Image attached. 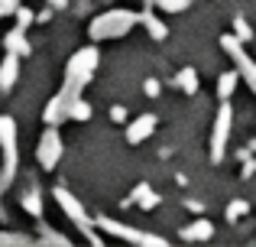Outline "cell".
I'll use <instances>...</instances> for the list:
<instances>
[{"label":"cell","mask_w":256,"mask_h":247,"mask_svg":"<svg viewBox=\"0 0 256 247\" xmlns=\"http://www.w3.org/2000/svg\"><path fill=\"white\" fill-rule=\"evenodd\" d=\"M246 150H250V153H256V140H250V146H246Z\"/></svg>","instance_id":"cell-29"},{"label":"cell","mask_w":256,"mask_h":247,"mask_svg":"<svg viewBox=\"0 0 256 247\" xmlns=\"http://www.w3.org/2000/svg\"><path fill=\"white\" fill-rule=\"evenodd\" d=\"M220 49H224L227 56L237 62V72L246 78V85H250L253 95H256V62L244 52V43H240L237 36H230V33H224V36H220Z\"/></svg>","instance_id":"cell-6"},{"label":"cell","mask_w":256,"mask_h":247,"mask_svg":"<svg viewBox=\"0 0 256 247\" xmlns=\"http://www.w3.org/2000/svg\"><path fill=\"white\" fill-rule=\"evenodd\" d=\"M253 172H256V163H253V159H250V156H246V163H244V179H250V176H253Z\"/></svg>","instance_id":"cell-26"},{"label":"cell","mask_w":256,"mask_h":247,"mask_svg":"<svg viewBox=\"0 0 256 247\" xmlns=\"http://www.w3.org/2000/svg\"><path fill=\"white\" fill-rule=\"evenodd\" d=\"M146 4H150V0H146Z\"/></svg>","instance_id":"cell-30"},{"label":"cell","mask_w":256,"mask_h":247,"mask_svg":"<svg viewBox=\"0 0 256 247\" xmlns=\"http://www.w3.org/2000/svg\"><path fill=\"white\" fill-rule=\"evenodd\" d=\"M13 17H16V26H20V30H26L30 23H36V13H32L30 7H16V10H13Z\"/></svg>","instance_id":"cell-21"},{"label":"cell","mask_w":256,"mask_h":247,"mask_svg":"<svg viewBox=\"0 0 256 247\" xmlns=\"http://www.w3.org/2000/svg\"><path fill=\"white\" fill-rule=\"evenodd\" d=\"M234 88H237V72H224V75L218 78V98L220 101H230Z\"/></svg>","instance_id":"cell-18"},{"label":"cell","mask_w":256,"mask_h":247,"mask_svg":"<svg viewBox=\"0 0 256 247\" xmlns=\"http://www.w3.org/2000/svg\"><path fill=\"white\" fill-rule=\"evenodd\" d=\"M94 69H98V52H94L91 46L82 49V52H75V56L68 59V72H65L62 91H58V95L46 104V111H42V121L46 124H62L65 121V108H68V101L82 98V88L91 82Z\"/></svg>","instance_id":"cell-1"},{"label":"cell","mask_w":256,"mask_h":247,"mask_svg":"<svg viewBox=\"0 0 256 247\" xmlns=\"http://www.w3.org/2000/svg\"><path fill=\"white\" fill-rule=\"evenodd\" d=\"M94 224H98L100 231H107V234L120 237V241H130V244H166V237H156V234H140V231L124 228L120 221H114V218H107V215H98V218H94Z\"/></svg>","instance_id":"cell-7"},{"label":"cell","mask_w":256,"mask_h":247,"mask_svg":"<svg viewBox=\"0 0 256 247\" xmlns=\"http://www.w3.org/2000/svg\"><path fill=\"white\" fill-rule=\"evenodd\" d=\"M91 117V104L82 101V98H75V101H68V108H65V121H88Z\"/></svg>","instance_id":"cell-17"},{"label":"cell","mask_w":256,"mask_h":247,"mask_svg":"<svg viewBox=\"0 0 256 247\" xmlns=\"http://www.w3.org/2000/svg\"><path fill=\"white\" fill-rule=\"evenodd\" d=\"M46 4H49L52 10H65V7H68V0H46Z\"/></svg>","instance_id":"cell-27"},{"label":"cell","mask_w":256,"mask_h":247,"mask_svg":"<svg viewBox=\"0 0 256 247\" xmlns=\"http://www.w3.org/2000/svg\"><path fill=\"white\" fill-rule=\"evenodd\" d=\"M230 127H234V108L230 101H220L218 111V121H214V133H211V159L220 163L227 153V137H230Z\"/></svg>","instance_id":"cell-5"},{"label":"cell","mask_w":256,"mask_h":247,"mask_svg":"<svg viewBox=\"0 0 256 247\" xmlns=\"http://www.w3.org/2000/svg\"><path fill=\"white\" fill-rule=\"evenodd\" d=\"M20 78V56L6 52V59L0 62V91H10Z\"/></svg>","instance_id":"cell-11"},{"label":"cell","mask_w":256,"mask_h":247,"mask_svg":"<svg viewBox=\"0 0 256 247\" xmlns=\"http://www.w3.org/2000/svg\"><path fill=\"white\" fill-rule=\"evenodd\" d=\"M52 195H56V202L62 205V211L78 224V231H82L88 241H91V244H100V234H94V218L82 208V202H78L68 189H62V185H56V189H52Z\"/></svg>","instance_id":"cell-3"},{"label":"cell","mask_w":256,"mask_h":247,"mask_svg":"<svg viewBox=\"0 0 256 247\" xmlns=\"http://www.w3.org/2000/svg\"><path fill=\"white\" fill-rule=\"evenodd\" d=\"M156 114H140L136 121H130V127H126V143L130 146H140L146 137H152V130H156Z\"/></svg>","instance_id":"cell-9"},{"label":"cell","mask_w":256,"mask_h":247,"mask_svg":"<svg viewBox=\"0 0 256 247\" xmlns=\"http://www.w3.org/2000/svg\"><path fill=\"white\" fill-rule=\"evenodd\" d=\"M4 46H6V52H13V56H30L32 52V46L26 43V30H20V26L4 36Z\"/></svg>","instance_id":"cell-14"},{"label":"cell","mask_w":256,"mask_h":247,"mask_svg":"<svg viewBox=\"0 0 256 247\" xmlns=\"http://www.w3.org/2000/svg\"><path fill=\"white\" fill-rule=\"evenodd\" d=\"M234 36H237L240 43H250L253 39V30H250V23H246L244 17H234Z\"/></svg>","instance_id":"cell-20"},{"label":"cell","mask_w":256,"mask_h":247,"mask_svg":"<svg viewBox=\"0 0 256 247\" xmlns=\"http://www.w3.org/2000/svg\"><path fill=\"white\" fill-rule=\"evenodd\" d=\"M140 23L146 26V33L152 36V43H166V36H169V26H166L159 17H152V10H143V13H140Z\"/></svg>","instance_id":"cell-13"},{"label":"cell","mask_w":256,"mask_h":247,"mask_svg":"<svg viewBox=\"0 0 256 247\" xmlns=\"http://www.w3.org/2000/svg\"><path fill=\"white\" fill-rule=\"evenodd\" d=\"M20 7V0H0V20L4 17H13V10Z\"/></svg>","instance_id":"cell-24"},{"label":"cell","mask_w":256,"mask_h":247,"mask_svg":"<svg viewBox=\"0 0 256 247\" xmlns=\"http://www.w3.org/2000/svg\"><path fill=\"white\" fill-rule=\"evenodd\" d=\"M20 208L26 211V215H32V218H39L42 215V195H39L36 189H30V192H23L20 195Z\"/></svg>","instance_id":"cell-16"},{"label":"cell","mask_w":256,"mask_h":247,"mask_svg":"<svg viewBox=\"0 0 256 247\" xmlns=\"http://www.w3.org/2000/svg\"><path fill=\"white\" fill-rule=\"evenodd\" d=\"M0 150H4V169H0V192H4L16 172V124L6 114L0 117Z\"/></svg>","instance_id":"cell-4"},{"label":"cell","mask_w":256,"mask_h":247,"mask_svg":"<svg viewBox=\"0 0 256 247\" xmlns=\"http://www.w3.org/2000/svg\"><path fill=\"white\" fill-rule=\"evenodd\" d=\"M159 202H162V198H159V192H152V185L140 182L136 189L124 198V208H126V205H140L143 211H152V208H159Z\"/></svg>","instance_id":"cell-10"},{"label":"cell","mask_w":256,"mask_h":247,"mask_svg":"<svg viewBox=\"0 0 256 247\" xmlns=\"http://www.w3.org/2000/svg\"><path fill=\"white\" fill-rule=\"evenodd\" d=\"M110 121L126 124V108H124V104H114V108H110Z\"/></svg>","instance_id":"cell-25"},{"label":"cell","mask_w":256,"mask_h":247,"mask_svg":"<svg viewBox=\"0 0 256 247\" xmlns=\"http://www.w3.org/2000/svg\"><path fill=\"white\" fill-rule=\"evenodd\" d=\"M246 211H250V205H246L244 198H237V202H230V205H227V218H230V221H237V218H244Z\"/></svg>","instance_id":"cell-22"},{"label":"cell","mask_w":256,"mask_h":247,"mask_svg":"<svg viewBox=\"0 0 256 247\" xmlns=\"http://www.w3.org/2000/svg\"><path fill=\"white\" fill-rule=\"evenodd\" d=\"M49 17H52V10H49V7H46L42 13H36V23H49Z\"/></svg>","instance_id":"cell-28"},{"label":"cell","mask_w":256,"mask_h":247,"mask_svg":"<svg viewBox=\"0 0 256 247\" xmlns=\"http://www.w3.org/2000/svg\"><path fill=\"white\" fill-rule=\"evenodd\" d=\"M211 234H214V224L208 221V218H198V221H192L188 228H182V237H185V241H208Z\"/></svg>","instance_id":"cell-15"},{"label":"cell","mask_w":256,"mask_h":247,"mask_svg":"<svg viewBox=\"0 0 256 247\" xmlns=\"http://www.w3.org/2000/svg\"><path fill=\"white\" fill-rule=\"evenodd\" d=\"M143 91H146V98H159L162 82H159V78H146V82H143Z\"/></svg>","instance_id":"cell-23"},{"label":"cell","mask_w":256,"mask_h":247,"mask_svg":"<svg viewBox=\"0 0 256 247\" xmlns=\"http://www.w3.org/2000/svg\"><path fill=\"white\" fill-rule=\"evenodd\" d=\"M58 156H62V137H58L56 124H46V133L39 137V146H36V159L42 169H56Z\"/></svg>","instance_id":"cell-8"},{"label":"cell","mask_w":256,"mask_h":247,"mask_svg":"<svg viewBox=\"0 0 256 247\" xmlns=\"http://www.w3.org/2000/svg\"><path fill=\"white\" fill-rule=\"evenodd\" d=\"M172 85L182 91V95H198V72H194L192 65H185V69H178V72H175Z\"/></svg>","instance_id":"cell-12"},{"label":"cell","mask_w":256,"mask_h":247,"mask_svg":"<svg viewBox=\"0 0 256 247\" xmlns=\"http://www.w3.org/2000/svg\"><path fill=\"white\" fill-rule=\"evenodd\" d=\"M150 4H156L159 10H166V13H182V10L192 7V0H150Z\"/></svg>","instance_id":"cell-19"},{"label":"cell","mask_w":256,"mask_h":247,"mask_svg":"<svg viewBox=\"0 0 256 247\" xmlns=\"http://www.w3.org/2000/svg\"><path fill=\"white\" fill-rule=\"evenodd\" d=\"M136 23H140V13H133V10H110V13L94 17L91 26H88V33H91L94 43H107V39L126 36Z\"/></svg>","instance_id":"cell-2"}]
</instances>
